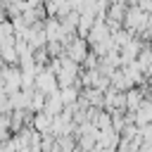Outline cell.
<instances>
[{"instance_id": "obj_1", "label": "cell", "mask_w": 152, "mask_h": 152, "mask_svg": "<svg viewBox=\"0 0 152 152\" xmlns=\"http://www.w3.org/2000/svg\"><path fill=\"white\" fill-rule=\"evenodd\" d=\"M150 121H152V102H142V107L135 112V124L138 126H150Z\"/></svg>"}, {"instance_id": "obj_2", "label": "cell", "mask_w": 152, "mask_h": 152, "mask_svg": "<svg viewBox=\"0 0 152 152\" xmlns=\"http://www.w3.org/2000/svg\"><path fill=\"white\" fill-rule=\"evenodd\" d=\"M69 55H71V59H74V62H76V59H83V57H88V55H86V45H83L81 40L71 43V48H69Z\"/></svg>"}, {"instance_id": "obj_3", "label": "cell", "mask_w": 152, "mask_h": 152, "mask_svg": "<svg viewBox=\"0 0 152 152\" xmlns=\"http://www.w3.org/2000/svg\"><path fill=\"white\" fill-rule=\"evenodd\" d=\"M50 124H55V119H52L50 114H38V116H36V128H38V131H48Z\"/></svg>"}, {"instance_id": "obj_4", "label": "cell", "mask_w": 152, "mask_h": 152, "mask_svg": "<svg viewBox=\"0 0 152 152\" xmlns=\"http://www.w3.org/2000/svg\"><path fill=\"white\" fill-rule=\"evenodd\" d=\"M74 97H76V90H74V88H66V90H64V95H62V100H64L66 104H69Z\"/></svg>"}]
</instances>
